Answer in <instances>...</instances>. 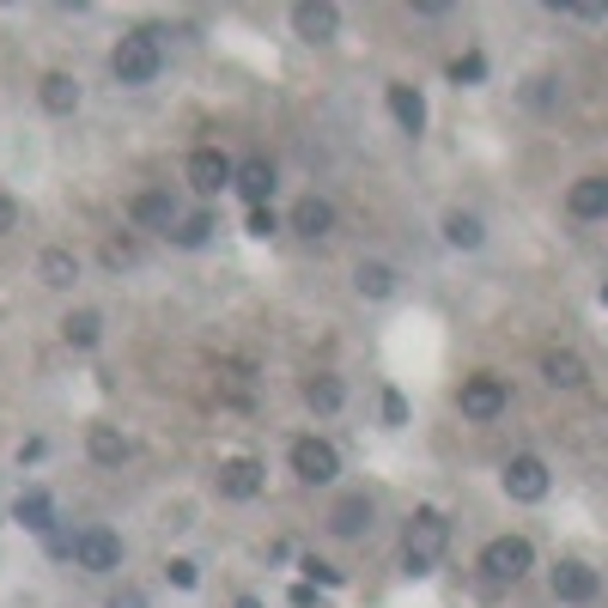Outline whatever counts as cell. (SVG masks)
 I'll use <instances>...</instances> for the list:
<instances>
[{"label": "cell", "mask_w": 608, "mask_h": 608, "mask_svg": "<svg viewBox=\"0 0 608 608\" xmlns=\"http://www.w3.org/2000/svg\"><path fill=\"white\" fill-rule=\"evenodd\" d=\"M445 548H450V517L445 511H413L408 517V536H402V572L408 578H426L438 560H445Z\"/></svg>", "instance_id": "1"}, {"label": "cell", "mask_w": 608, "mask_h": 608, "mask_svg": "<svg viewBox=\"0 0 608 608\" xmlns=\"http://www.w3.org/2000/svg\"><path fill=\"white\" fill-rule=\"evenodd\" d=\"M159 68H165V56H159V31H128L122 43L110 49V73L122 86H147V80H159Z\"/></svg>", "instance_id": "2"}, {"label": "cell", "mask_w": 608, "mask_h": 608, "mask_svg": "<svg viewBox=\"0 0 608 608\" xmlns=\"http://www.w3.org/2000/svg\"><path fill=\"white\" fill-rule=\"evenodd\" d=\"M536 566V548H529V536H494L481 548V572H487V585H517V578Z\"/></svg>", "instance_id": "3"}, {"label": "cell", "mask_w": 608, "mask_h": 608, "mask_svg": "<svg viewBox=\"0 0 608 608\" xmlns=\"http://www.w3.org/2000/svg\"><path fill=\"white\" fill-rule=\"evenodd\" d=\"M511 402V390H506V378H494V371H475V378H462V390H457V408L469 413V420H499Z\"/></svg>", "instance_id": "4"}, {"label": "cell", "mask_w": 608, "mask_h": 608, "mask_svg": "<svg viewBox=\"0 0 608 608\" xmlns=\"http://www.w3.org/2000/svg\"><path fill=\"white\" fill-rule=\"evenodd\" d=\"M73 566H80V572H116V566H122V536L103 529V524L80 529V536H73Z\"/></svg>", "instance_id": "5"}, {"label": "cell", "mask_w": 608, "mask_h": 608, "mask_svg": "<svg viewBox=\"0 0 608 608\" xmlns=\"http://www.w3.org/2000/svg\"><path fill=\"white\" fill-rule=\"evenodd\" d=\"M292 475H299L305 487H329L335 475H341V457H335L329 438H299V445H292Z\"/></svg>", "instance_id": "6"}, {"label": "cell", "mask_w": 608, "mask_h": 608, "mask_svg": "<svg viewBox=\"0 0 608 608\" xmlns=\"http://www.w3.org/2000/svg\"><path fill=\"white\" fill-rule=\"evenodd\" d=\"M499 481H506V494L517 499V506H541V499H548V462L524 450V457L506 462V475H499Z\"/></svg>", "instance_id": "7"}, {"label": "cell", "mask_w": 608, "mask_h": 608, "mask_svg": "<svg viewBox=\"0 0 608 608\" xmlns=\"http://www.w3.org/2000/svg\"><path fill=\"white\" fill-rule=\"evenodd\" d=\"M231 183H238V165H231L219 147L189 152V189H196V196H219V189H231Z\"/></svg>", "instance_id": "8"}, {"label": "cell", "mask_w": 608, "mask_h": 608, "mask_svg": "<svg viewBox=\"0 0 608 608\" xmlns=\"http://www.w3.org/2000/svg\"><path fill=\"white\" fill-rule=\"evenodd\" d=\"M548 585H554V597L560 602H572V608H585V602H597V590H602V578L590 572L585 560H560L548 572Z\"/></svg>", "instance_id": "9"}, {"label": "cell", "mask_w": 608, "mask_h": 608, "mask_svg": "<svg viewBox=\"0 0 608 608\" xmlns=\"http://www.w3.org/2000/svg\"><path fill=\"white\" fill-rule=\"evenodd\" d=\"M292 31H299L305 43H329V37L341 31V7H329V0H305V7H292Z\"/></svg>", "instance_id": "10"}, {"label": "cell", "mask_w": 608, "mask_h": 608, "mask_svg": "<svg viewBox=\"0 0 608 608\" xmlns=\"http://www.w3.org/2000/svg\"><path fill=\"white\" fill-rule=\"evenodd\" d=\"M371 524H378V506H371L366 494L335 499V511H329V529H335V536H347V541H353V536H366Z\"/></svg>", "instance_id": "11"}, {"label": "cell", "mask_w": 608, "mask_h": 608, "mask_svg": "<svg viewBox=\"0 0 608 608\" xmlns=\"http://www.w3.org/2000/svg\"><path fill=\"white\" fill-rule=\"evenodd\" d=\"M566 213L572 219H608V177H578L566 189Z\"/></svg>", "instance_id": "12"}, {"label": "cell", "mask_w": 608, "mask_h": 608, "mask_svg": "<svg viewBox=\"0 0 608 608\" xmlns=\"http://www.w3.org/2000/svg\"><path fill=\"white\" fill-rule=\"evenodd\" d=\"M219 494H226V499H256V494H262V462H256V457H231L226 469H219Z\"/></svg>", "instance_id": "13"}, {"label": "cell", "mask_w": 608, "mask_h": 608, "mask_svg": "<svg viewBox=\"0 0 608 608\" xmlns=\"http://www.w3.org/2000/svg\"><path fill=\"white\" fill-rule=\"evenodd\" d=\"M231 189H238L250 207H268V196H275V165H268V159H243L238 165V183H231Z\"/></svg>", "instance_id": "14"}, {"label": "cell", "mask_w": 608, "mask_h": 608, "mask_svg": "<svg viewBox=\"0 0 608 608\" xmlns=\"http://www.w3.org/2000/svg\"><path fill=\"white\" fill-rule=\"evenodd\" d=\"M134 226H147V231H171L177 226V201L165 196V189H147V196H134Z\"/></svg>", "instance_id": "15"}, {"label": "cell", "mask_w": 608, "mask_h": 608, "mask_svg": "<svg viewBox=\"0 0 608 608\" xmlns=\"http://www.w3.org/2000/svg\"><path fill=\"white\" fill-rule=\"evenodd\" d=\"M292 231H299V238H329L335 231V207L322 201V196H305L299 207H292V219H287Z\"/></svg>", "instance_id": "16"}, {"label": "cell", "mask_w": 608, "mask_h": 608, "mask_svg": "<svg viewBox=\"0 0 608 608\" xmlns=\"http://www.w3.org/2000/svg\"><path fill=\"white\" fill-rule=\"evenodd\" d=\"M37 98H43L49 116H73V110H80V80H73V73H43Z\"/></svg>", "instance_id": "17"}, {"label": "cell", "mask_w": 608, "mask_h": 608, "mask_svg": "<svg viewBox=\"0 0 608 608\" xmlns=\"http://www.w3.org/2000/svg\"><path fill=\"white\" fill-rule=\"evenodd\" d=\"M541 378H548L554 390H578V383H585V359H578L572 347H554V353H541Z\"/></svg>", "instance_id": "18"}, {"label": "cell", "mask_w": 608, "mask_h": 608, "mask_svg": "<svg viewBox=\"0 0 608 608\" xmlns=\"http://www.w3.org/2000/svg\"><path fill=\"white\" fill-rule=\"evenodd\" d=\"M390 116L402 122V134H420L426 128V98L413 92L408 80H390Z\"/></svg>", "instance_id": "19"}, {"label": "cell", "mask_w": 608, "mask_h": 608, "mask_svg": "<svg viewBox=\"0 0 608 608\" xmlns=\"http://www.w3.org/2000/svg\"><path fill=\"white\" fill-rule=\"evenodd\" d=\"M86 450H92V462H103V469H122L128 462V438L116 432V426H92V432H86Z\"/></svg>", "instance_id": "20"}, {"label": "cell", "mask_w": 608, "mask_h": 608, "mask_svg": "<svg viewBox=\"0 0 608 608\" xmlns=\"http://www.w3.org/2000/svg\"><path fill=\"white\" fill-rule=\"evenodd\" d=\"M353 287H359V299H390V292H396V268L390 262H359L353 268Z\"/></svg>", "instance_id": "21"}, {"label": "cell", "mask_w": 608, "mask_h": 608, "mask_svg": "<svg viewBox=\"0 0 608 608\" xmlns=\"http://www.w3.org/2000/svg\"><path fill=\"white\" fill-rule=\"evenodd\" d=\"M305 402L317 408V413H335V408L347 402V383H341V378H329V371H317V378L305 383Z\"/></svg>", "instance_id": "22"}, {"label": "cell", "mask_w": 608, "mask_h": 608, "mask_svg": "<svg viewBox=\"0 0 608 608\" xmlns=\"http://www.w3.org/2000/svg\"><path fill=\"white\" fill-rule=\"evenodd\" d=\"M445 238L457 243V250H481V238H487V226L475 213H445Z\"/></svg>", "instance_id": "23"}, {"label": "cell", "mask_w": 608, "mask_h": 608, "mask_svg": "<svg viewBox=\"0 0 608 608\" xmlns=\"http://www.w3.org/2000/svg\"><path fill=\"white\" fill-rule=\"evenodd\" d=\"M12 517H19L24 529H49V524H56V506H49V494H19Z\"/></svg>", "instance_id": "24"}, {"label": "cell", "mask_w": 608, "mask_h": 608, "mask_svg": "<svg viewBox=\"0 0 608 608\" xmlns=\"http://www.w3.org/2000/svg\"><path fill=\"white\" fill-rule=\"evenodd\" d=\"M73 280H80L73 250H43V287H73Z\"/></svg>", "instance_id": "25"}, {"label": "cell", "mask_w": 608, "mask_h": 608, "mask_svg": "<svg viewBox=\"0 0 608 608\" xmlns=\"http://www.w3.org/2000/svg\"><path fill=\"white\" fill-rule=\"evenodd\" d=\"M61 335H68L73 347H98V335H103V317H98V310H73V317L61 322Z\"/></svg>", "instance_id": "26"}, {"label": "cell", "mask_w": 608, "mask_h": 608, "mask_svg": "<svg viewBox=\"0 0 608 608\" xmlns=\"http://www.w3.org/2000/svg\"><path fill=\"white\" fill-rule=\"evenodd\" d=\"M207 238H213V213H189V219H177V243H183V250H201Z\"/></svg>", "instance_id": "27"}, {"label": "cell", "mask_w": 608, "mask_h": 608, "mask_svg": "<svg viewBox=\"0 0 608 608\" xmlns=\"http://www.w3.org/2000/svg\"><path fill=\"white\" fill-rule=\"evenodd\" d=\"M450 80H457V86H481L487 80V56H481V49L457 56V61H450Z\"/></svg>", "instance_id": "28"}, {"label": "cell", "mask_w": 608, "mask_h": 608, "mask_svg": "<svg viewBox=\"0 0 608 608\" xmlns=\"http://www.w3.org/2000/svg\"><path fill=\"white\" fill-rule=\"evenodd\" d=\"M103 262H110V268H134L140 262V243L134 238H110V243H103Z\"/></svg>", "instance_id": "29"}, {"label": "cell", "mask_w": 608, "mask_h": 608, "mask_svg": "<svg viewBox=\"0 0 608 608\" xmlns=\"http://www.w3.org/2000/svg\"><path fill=\"white\" fill-rule=\"evenodd\" d=\"M560 19H585V24H602L608 7L602 0H572V7H560Z\"/></svg>", "instance_id": "30"}, {"label": "cell", "mask_w": 608, "mask_h": 608, "mask_svg": "<svg viewBox=\"0 0 608 608\" xmlns=\"http://www.w3.org/2000/svg\"><path fill=\"white\" fill-rule=\"evenodd\" d=\"M529 103H536V110H554V103H560V80H548V73H541V80L529 86Z\"/></svg>", "instance_id": "31"}, {"label": "cell", "mask_w": 608, "mask_h": 608, "mask_svg": "<svg viewBox=\"0 0 608 608\" xmlns=\"http://www.w3.org/2000/svg\"><path fill=\"white\" fill-rule=\"evenodd\" d=\"M275 231H280L275 207H250V238H275Z\"/></svg>", "instance_id": "32"}, {"label": "cell", "mask_w": 608, "mask_h": 608, "mask_svg": "<svg viewBox=\"0 0 608 608\" xmlns=\"http://www.w3.org/2000/svg\"><path fill=\"white\" fill-rule=\"evenodd\" d=\"M165 572H171V585H177V590H196V585H201V572H196L189 560H171Z\"/></svg>", "instance_id": "33"}, {"label": "cell", "mask_w": 608, "mask_h": 608, "mask_svg": "<svg viewBox=\"0 0 608 608\" xmlns=\"http://www.w3.org/2000/svg\"><path fill=\"white\" fill-rule=\"evenodd\" d=\"M383 420H390V426H402V420H408V402H402V396H396V390L383 396Z\"/></svg>", "instance_id": "34"}, {"label": "cell", "mask_w": 608, "mask_h": 608, "mask_svg": "<svg viewBox=\"0 0 608 608\" xmlns=\"http://www.w3.org/2000/svg\"><path fill=\"white\" fill-rule=\"evenodd\" d=\"M110 608H147V597H140L134 585H122V590H116V597H110Z\"/></svg>", "instance_id": "35"}, {"label": "cell", "mask_w": 608, "mask_h": 608, "mask_svg": "<svg viewBox=\"0 0 608 608\" xmlns=\"http://www.w3.org/2000/svg\"><path fill=\"white\" fill-rule=\"evenodd\" d=\"M305 572L317 578V585H341V572H335V566H322V560H305Z\"/></svg>", "instance_id": "36"}, {"label": "cell", "mask_w": 608, "mask_h": 608, "mask_svg": "<svg viewBox=\"0 0 608 608\" xmlns=\"http://www.w3.org/2000/svg\"><path fill=\"white\" fill-rule=\"evenodd\" d=\"M12 226H19V207H12V196H0V238H7Z\"/></svg>", "instance_id": "37"}, {"label": "cell", "mask_w": 608, "mask_h": 608, "mask_svg": "<svg viewBox=\"0 0 608 608\" xmlns=\"http://www.w3.org/2000/svg\"><path fill=\"white\" fill-rule=\"evenodd\" d=\"M292 608H317V590H310V585H292Z\"/></svg>", "instance_id": "38"}, {"label": "cell", "mask_w": 608, "mask_h": 608, "mask_svg": "<svg viewBox=\"0 0 608 608\" xmlns=\"http://www.w3.org/2000/svg\"><path fill=\"white\" fill-rule=\"evenodd\" d=\"M231 608H262V602H256V597H238V602H231Z\"/></svg>", "instance_id": "39"}, {"label": "cell", "mask_w": 608, "mask_h": 608, "mask_svg": "<svg viewBox=\"0 0 608 608\" xmlns=\"http://www.w3.org/2000/svg\"><path fill=\"white\" fill-rule=\"evenodd\" d=\"M602 305H608V280H602Z\"/></svg>", "instance_id": "40"}]
</instances>
